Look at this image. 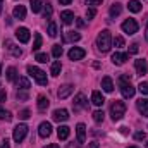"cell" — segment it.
I'll use <instances>...</instances> for the list:
<instances>
[{
    "mask_svg": "<svg viewBox=\"0 0 148 148\" xmlns=\"http://www.w3.org/2000/svg\"><path fill=\"white\" fill-rule=\"evenodd\" d=\"M14 17L16 19H19V21H23L24 17H26V9H24V5H16L14 7Z\"/></svg>",
    "mask_w": 148,
    "mask_h": 148,
    "instance_id": "obj_21",
    "label": "cell"
},
{
    "mask_svg": "<svg viewBox=\"0 0 148 148\" xmlns=\"http://www.w3.org/2000/svg\"><path fill=\"white\" fill-rule=\"evenodd\" d=\"M102 88H103V91H107V93H112V91H114V83H112V79L109 76H105V77L102 79Z\"/></svg>",
    "mask_w": 148,
    "mask_h": 148,
    "instance_id": "obj_23",
    "label": "cell"
},
{
    "mask_svg": "<svg viewBox=\"0 0 148 148\" xmlns=\"http://www.w3.org/2000/svg\"><path fill=\"white\" fill-rule=\"evenodd\" d=\"M74 91V86L73 84H62L59 90H57V97L60 98V100H64V98H67V97H71Z\"/></svg>",
    "mask_w": 148,
    "mask_h": 148,
    "instance_id": "obj_8",
    "label": "cell"
},
{
    "mask_svg": "<svg viewBox=\"0 0 148 148\" xmlns=\"http://www.w3.org/2000/svg\"><path fill=\"white\" fill-rule=\"evenodd\" d=\"M77 26H79V28H83V26H84V21H81V19H77Z\"/></svg>",
    "mask_w": 148,
    "mask_h": 148,
    "instance_id": "obj_50",
    "label": "cell"
},
{
    "mask_svg": "<svg viewBox=\"0 0 148 148\" xmlns=\"http://www.w3.org/2000/svg\"><path fill=\"white\" fill-rule=\"evenodd\" d=\"M147 148H148V143H147Z\"/></svg>",
    "mask_w": 148,
    "mask_h": 148,
    "instance_id": "obj_57",
    "label": "cell"
},
{
    "mask_svg": "<svg viewBox=\"0 0 148 148\" xmlns=\"http://www.w3.org/2000/svg\"><path fill=\"white\" fill-rule=\"evenodd\" d=\"M81 40V35L77 33V31H67V33H64V41L67 43V41H79Z\"/></svg>",
    "mask_w": 148,
    "mask_h": 148,
    "instance_id": "obj_24",
    "label": "cell"
},
{
    "mask_svg": "<svg viewBox=\"0 0 148 148\" xmlns=\"http://www.w3.org/2000/svg\"><path fill=\"white\" fill-rule=\"evenodd\" d=\"M48 36H50V38L57 36V24H55L53 21H50V23H48Z\"/></svg>",
    "mask_w": 148,
    "mask_h": 148,
    "instance_id": "obj_31",
    "label": "cell"
},
{
    "mask_svg": "<svg viewBox=\"0 0 148 148\" xmlns=\"http://www.w3.org/2000/svg\"><path fill=\"white\" fill-rule=\"evenodd\" d=\"M19 117H21V119H24V121H26V119H29V117H31V112L28 110V109H23V110L19 112Z\"/></svg>",
    "mask_w": 148,
    "mask_h": 148,
    "instance_id": "obj_40",
    "label": "cell"
},
{
    "mask_svg": "<svg viewBox=\"0 0 148 148\" xmlns=\"http://www.w3.org/2000/svg\"><path fill=\"white\" fill-rule=\"evenodd\" d=\"M0 148H10V143H9V140L5 138L3 141H2V145H0Z\"/></svg>",
    "mask_w": 148,
    "mask_h": 148,
    "instance_id": "obj_47",
    "label": "cell"
},
{
    "mask_svg": "<svg viewBox=\"0 0 148 148\" xmlns=\"http://www.w3.org/2000/svg\"><path fill=\"white\" fill-rule=\"evenodd\" d=\"M7 100V93H5V90H0V103H3Z\"/></svg>",
    "mask_w": 148,
    "mask_h": 148,
    "instance_id": "obj_44",
    "label": "cell"
},
{
    "mask_svg": "<svg viewBox=\"0 0 148 148\" xmlns=\"http://www.w3.org/2000/svg\"><path fill=\"white\" fill-rule=\"evenodd\" d=\"M73 109H74V112L88 109V102H86V97H84L83 93H77V95H76V98H74V102H73Z\"/></svg>",
    "mask_w": 148,
    "mask_h": 148,
    "instance_id": "obj_7",
    "label": "cell"
},
{
    "mask_svg": "<svg viewBox=\"0 0 148 148\" xmlns=\"http://www.w3.org/2000/svg\"><path fill=\"white\" fill-rule=\"evenodd\" d=\"M36 105H38V110H40V112H47L48 105H50V100H48L45 95H40V97H38Z\"/></svg>",
    "mask_w": 148,
    "mask_h": 148,
    "instance_id": "obj_17",
    "label": "cell"
},
{
    "mask_svg": "<svg viewBox=\"0 0 148 148\" xmlns=\"http://www.w3.org/2000/svg\"><path fill=\"white\" fill-rule=\"evenodd\" d=\"M67 55H69V59H71V60H81V59L86 55V52H84L83 48H79V47H73V48L69 50V53H67Z\"/></svg>",
    "mask_w": 148,
    "mask_h": 148,
    "instance_id": "obj_12",
    "label": "cell"
},
{
    "mask_svg": "<svg viewBox=\"0 0 148 148\" xmlns=\"http://www.w3.org/2000/svg\"><path fill=\"white\" fill-rule=\"evenodd\" d=\"M52 119L55 122H66L69 119V112L66 110V109H57V110H53V114H52Z\"/></svg>",
    "mask_w": 148,
    "mask_h": 148,
    "instance_id": "obj_10",
    "label": "cell"
},
{
    "mask_svg": "<svg viewBox=\"0 0 148 148\" xmlns=\"http://www.w3.org/2000/svg\"><path fill=\"white\" fill-rule=\"evenodd\" d=\"M127 9H129L131 12H140V10H141V3H140L138 0H129Z\"/></svg>",
    "mask_w": 148,
    "mask_h": 148,
    "instance_id": "obj_27",
    "label": "cell"
},
{
    "mask_svg": "<svg viewBox=\"0 0 148 148\" xmlns=\"http://www.w3.org/2000/svg\"><path fill=\"white\" fill-rule=\"evenodd\" d=\"M0 74H2V64H0Z\"/></svg>",
    "mask_w": 148,
    "mask_h": 148,
    "instance_id": "obj_55",
    "label": "cell"
},
{
    "mask_svg": "<svg viewBox=\"0 0 148 148\" xmlns=\"http://www.w3.org/2000/svg\"><path fill=\"white\" fill-rule=\"evenodd\" d=\"M0 121L10 122V121H12V114H10L9 110H5V109H2V107H0Z\"/></svg>",
    "mask_w": 148,
    "mask_h": 148,
    "instance_id": "obj_29",
    "label": "cell"
},
{
    "mask_svg": "<svg viewBox=\"0 0 148 148\" xmlns=\"http://www.w3.org/2000/svg\"><path fill=\"white\" fill-rule=\"evenodd\" d=\"M86 148H98V143H97V141H91V143H88Z\"/></svg>",
    "mask_w": 148,
    "mask_h": 148,
    "instance_id": "obj_48",
    "label": "cell"
},
{
    "mask_svg": "<svg viewBox=\"0 0 148 148\" xmlns=\"http://www.w3.org/2000/svg\"><path fill=\"white\" fill-rule=\"evenodd\" d=\"M76 134H77V143H79V145H83V143H84V140H86V126L79 122V124L76 126Z\"/></svg>",
    "mask_w": 148,
    "mask_h": 148,
    "instance_id": "obj_13",
    "label": "cell"
},
{
    "mask_svg": "<svg viewBox=\"0 0 148 148\" xmlns=\"http://www.w3.org/2000/svg\"><path fill=\"white\" fill-rule=\"evenodd\" d=\"M138 90L141 91V95H148V83L147 81H141V83L138 84Z\"/></svg>",
    "mask_w": 148,
    "mask_h": 148,
    "instance_id": "obj_37",
    "label": "cell"
},
{
    "mask_svg": "<svg viewBox=\"0 0 148 148\" xmlns=\"http://www.w3.org/2000/svg\"><path fill=\"white\" fill-rule=\"evenodd\" d=\"M3 47H5V48H7V50H9L14 57H19V55L23 53V52H21V48H17V47H16L10 40H5V41H3Z\"/></svg>",
    "mask_w": 148,
    "mask_h": 148,
    "instance_id": "obj_15",
    "label": "cell"
},
{
    "mask_svg": "<svg viewBox=\"0 0 148 148\" xmlns=\"http://www.w3.org/2000/svg\"><path fill=\"white\" fill-rule=\"evenodd\" d=\"M52 12H53V10H52V5H50L48 2H45V3H43V17H45V19H50V17H52Z\"/></svg>",
    "mask_w": 148,
    "mask_h": 148,
    "instance_id": "obj_30",
    "label": "cell"
},
{
    "mask_svg": "<svg viewBox=\"0 0 148 148\" xmlns=\"http://www.w3.org/2000/svg\"><path fill=\"white\" fill-rule=\"evenodd\" d=\"M103 102H105V98H103V95H102L100 91H93V93H91V103H93V105L102 107Z\"/></svg>",
    "mask_w": 148,
    "mask_h": 148,
    "instance_id": "obj_19",
    "label": "cell"
},
{
    "mask_svg": "<svg viewBox=\"0 0 148 148\" xmlns=\"http://www.w3.org/2000/svg\"><path fill=\"white\" fill-rule=\"evenodd\" d=\"M136 107H138V110H140V114L143 117H148V100L147 98H140L136 102Z\"/></svg>",
    "mask_w": 148,
    "mask_h": 148,
    "instance_id": "obj_16",
    "label": "cell"
},
{
    "mask_svg": "<svg viewBox=\"0 0 148 148\" xmlns=\"http://www.w3.org/2000/svg\"><path fill=\"white\" fill-rule=\"evenodd\" d=\"M16 38H17L21 43H28L29 38H31L29 29H28V28H17V29H16Z\"/></svg>",
    "mask_w": 148,
    "mask_h": 148,
    "instance_id": "obj_11",
    "label": "cell"
},
{
    "mask_svg": "<svg viewBox=\"0 0 148 148\" xmlns=\"http://www.w3.org/2000/svg\"><path fill=\"white\" fill-rule=\"evenodd\" d=\"M16 83H17V86H19L21 90H29V79H28V77L21 76V77L16 79Z\"/></svg>",
    "mask_w": 148,
    "mask_h": 148,
    "instance_id": "obj_26",
    "label": "cell"
},
{
    "mask_svg": "<svg viewBox=\"0 0 148 148\" xmlns=\"http://www.w3.org/2000/svg\"><path fill=\"white\" fill-rule=\"evenodd\" d=\"M126 114V103L121 102V100H114L110 107V115H112V121H121Z\"/></svg>",
    "mask_w": 148,
    "mask_h": 148,
    "instance_id": "obj_3",
    "label": "cell"
},
{
    "mask_svg": "<svg viewBox=\"0 0 148 148\" xmlns=\"http://www.w3.org/2000/svg\"><path fill=\"white\" fill-rule=\"evenodd\" d=\"M86 3H88V5H91V7H95V5H100V3H102V0H86Z\"/></svg>",
    "mask_w": 148,
    "mask_h": 148,
    "instance_id": "obj_45",
    "label": "cell"
},
{
    "mask_svg": "<svg viewBox=\"0 0 148 148\" xmlns=\"http://www.w3.org/2000/svg\"><path fill=\"white\" fill-rule=\"evenodd\" d=\"M60 19H62V24L69 26L74 19V12H71V10H62L60 12Z\"/></svg>",
    "mask_w": 148,
    "mask_h": 148,
    "instance_id": "obj_20",
    "label": "cell"
},
{
    "mask_svg": "<svg viewBox=\"0 0 148 148\" xmlns=\"http://www.w3.org/2000/svg\"><path fill=\"white\" fill-rule=\"evenodd\" d=\"M134 67H136V73L140 74V76H143V74L148 73V64L145 59H138L136 62H134Z\"/></svg>",
    "mask_w": 148,
    "mask_h": 148,
    "instance_id": "obj_14",
    "label": "cell"
},
{
    "mask_svg": "<svg viewBox=\"0 0 148 148\" xmlns=\"http://www.w3.org/2000/svg\"><path fill=\"white\" fill-rule=\"evenodd\" d=\"M122 12V5L119 3V2H115V3H112L110 10H109V14H110V17H117L119 14Z\"/></svg>",
    "mask_w": 148,
    "mask_h": 148,
    "instance_id": "obj_25",
    "label": "cell"
},
{
    "mask_svg": "<svg viewBox=\"0 0 148 148\" xmlns=\"http://www.w3.org/2000/svg\"><path fill=\"white\" fill-rule=\"evenodd\" d=\"M119 88H121V93H122V97L124 98H133L134 97V93H136V88L131 84V79H129V76L127 74H122L121 77H119Z\"/></svg>",
    "mask_w": 148,
    "mask_h": 148,
    "instance_id": "obj_2",
    "label": "cell"
},
{
    "mask_svg": "<svg viewBox=\"0 0 148 148\" xmlns=\"http://www.w3.org/2000/svg\"><path fill=\"white\" fill-rule=\"evenodd\" d=\"M7 79H9V81H16V79H17V71H16V67H9V69H7Z\"/></svg>",
    "mask_w": 148,
    "mask_h": 148,
    "instance_id": "obj_34",
    "label": "cell"
},
{
    "mask_svg": "<svg viewBox=\"0 0 148 148\" xmlns=\"http://www.w3.org/2000/svg\"><path fill=\"white\" fill-rule=\"evenodd\" d=\"M60 69H62L60 60H55V62L52 64V67H50V74H52V76H59V74H60Z\"/></svg>",
    "mask_w": 148,
    "mask_h": 148,
    "instance_id": "obj_28",
    "label": "cell"
},
{
    "mask_svg": "<svg viewBox=\"0 0 148 148\" xmlns=\"http://www.w3.org/2000/svg\"><path fill=\"white\" fill-rule=\"evenodd\" d=\"M38 134H40L41 138H48V136L52 134V124H50L48 121H43V122L38 126Z\"/></svg>",
    "mask_w": 148,
    "mask_h": 148,
    "instance_id": "obj_9",
    "label": "cell"
},
{
    "mask_svg": "<svg viewBox=\"0 0 148 148\" xmlns=\"http://www.w3.org/2000/svg\"><path fill=\"white\" fill-rule=\"evenodd\" d=\"M59 2H60V3H62V5H69V3H71V2H73V0H59Z\"/></svg>",
    "mask_w": 148,
    "mask_h": 148,
    "instance_id": "obj_49",
    "label": "cell"
},
{
    "mask_svg": "<svg viewBox=\"0 0 148 148\" xmlns=\"http://www.w3.org/2000/svg\"><path fill=\"white\" fill-rule=\"evenodd\" d=\"M28 74L36 81L38 84H41V86H45L47 83H48V79H47V74L43 73L41 69H38L36 66H28Z\"/></svg>",
    "mask_w": 148,
    "mask_h": 148,
    "instance_id": "obj_4",
    "label": "cell"
},
{
    "mask_svg": "<svg viewBox=\"0 0 148 148\" xmlns=\"http://www.w3.org/2000/svg\"><path fill=\"white\" fill-rule=\"evenodd\" d=\"M45 148H60V147H59V145H53V143H52V145H47Z\"/></svg>",
    "mask_w": 148,
    "mask_h": 148,
    "instance_id": "obj_52",
    "label": "cell"
},
{
    "mask_svg": "<svg viewBox=\"0 0 148 148\" xmlns=\"http://www.w3.org/2000/svg\"><path fill=\"white\" fill-rule=\"evenodd\" d=\"M69 133H71V129H69L67 126H59V127H57V136H59V140H67V138H69Z\"/></svg>",
    "mask_w": 148,
    "mask_h": 148,
    "instance_id": "obj_22",
    "label": "cell"
},
{
    "mask_svg": "<svg viewBox=\"0 0 148 148\" xmlns=\"http://www.w3.org/2000/svg\"><path fill=\"white\" fill-rule=\"evenodd\" d=\"M29 5H31V10H33V12H40L41 7H43V3H41L40 0H29Z\"/></svg>",
    "mask_w": 148,
    "mask_h": 148,
    "instance_id": "obj_32",
    "label": "cell"
},
{
    "mask_svg": "<svg viewBox=\"0 0 148 148\" xmlns=\"http://www.w3.org/2000/svg\"><path fill=\"white\" fill-rule=\"evenodd\" d=\"M126 60H127V53H121V52H115V53L112 55V62H114L115 66H122Z\"/></svg>",
    "mask_w": 148,
    "mask_h": 148,
    "instance_id": "obj_18",
    "label": "cell"
},
{
    "mask_svg": "<svg viewBox=\"0 0 148 148\" xmlns=\"http://www.w3.org/2000/svg\"><path fill=\"white\" fill-rule=\"evenodd\" d=\"M95 16H97V10H95V9H93V7H91V9H88V10H86V17H88V19H93V17H95Z\"/></svg>",
    "mask_w": 148,
    "mask_h": 148,
    "instance_id": "obj_42",
    "label": "cell"
},
{
    "mask_svg": "<svg viewBox=\"0 0 148 148\" xmlns=\"http://www.w3.org/2000/svg\"><path fill=\"white\" fill-rule=\"evenodd\" d=\"M134 140H138V141H143V140H147V133H143V131H138V133L134 134Z\"/></svg>",
    "mask_w": 148,
    "mask_h": 148,
    "instance_id": "obj_41",
    "label": "cell"
},
{
    "mask_svg": "<svg viewBox=\"0 0 148 148\" xmlns=\"http://www.w3.org/2000/svg\"><path fill=\"white\" fill-rule=\"evenodd\" d=\"M26 134H28V126H26V124H17V126L14 127L12 138H14L16 143H21V141L26 138Z\"/></svg>",
    "mask_w": 148,
    "mask_h": 148,
    "instance_id": "obj_5",
    "label": "cell"
},
{
    "mask_svg": "<svg viewBox=\"0 0 148 148\" xmlns=\"http://www.w3.org/2000/svg\"><path fill=\"white\" fill-rule=\"evenodd\" d=\"M112 47V35L109 29H102L97 36V48L102 53H107Z\"/></svg>",
    "mask_w": 148,
    "mask_h": 148,
    "instance_id": "obj_1",
    "label": "cell"
},
{
    "mask_svg": "<svg viewBox=\"0 0 148 148\" xmlns=\"http://www.w3.org/2000/svg\"><path fill=\"white\" fill-rule=\"evenodd\" d=\"M40 47H41V35L36 33V35H35V43H33V50L38 52V50H40Z\"/></svg>",
    "mask_w": 148,
    "mask_h": 148,
    "instance_id": "obj_36",
    "label": "cell"
},
{
    "mask_svg": "<svg viewBox=\"0 0 148 148\" xmlns=\"http://www.w3.org/2000/svg\"><path fill=\"white\" fill-rule=\"evenodd\" d=\"M145 40L148 41V23H147V28H145Z\"/></svg>",
    "mask_w": 148,
    "mask_h": 148,
    "instance_id": "obj_51",
    "label": "cell"
},
{
    "mask_svg": "<svg viewBox=\"0 0 148 148\" xmlns=\"http://www.w3.org/2000/svg\"><path fill=\"white\" fill-rule=\"evenodd\" d=\"M103 117H105V114H103V110H95L93 112V121L95 122H103Z\"/></svg>",
    "mask_w": 148,
    "mask_h": 148,
    "instance_id": "obj_33",
    "label": "cell"
},
{
    "mask_svg": "<svg viewBox=\"0 0 148 148\" xmlns=\"http://www.w3.org/2000/svg\"><path fill=\"white\" fill-rule=\"evenodd\" d=\"M122 31L124 33H127V35H134V33H138V23H136V19H126L124 23H122Z\"/></svg>",
    "mask_w": 148,
    "mask_h": 148,
    "instance_id": "obj_6",
    "label": "cell"
},
{
    "mask_svg": "<svg viewBox=\"0 0 148 148\" xmlns=\"http://www.w3.org/2000/svg\"><path fill=\"white\" fill-rule=\"evenodd\" d=\"M129 148H138V147H129Z\"/></svg>",
    "mask_w": 148,
    "mask_h": 148,
    "instance_id": "obj_56",
    "label": "cell"
},
{
    "mask_svg": "<svg viewBox=\"0 0 148 148\" xmlns=\"http://www.w3.org/2000/svg\"><path fill=\"white\" fill-rule=\"evenodd\" d=\"M121 133L122 134H127V127H121Z\"/></svg>",
    "mask_w": 148,
    "mask_h": 148,
    "instance_id": "obj_53",
    "label": "cell"
},
{
    "mask_svg": "<svg viewBox=\"0 0 148 148\" xmlns=\"http://www.w3.org/2000/svg\"><path fill=\"white\" fill-rule=\"evenodd\" d=\"M52 55H53L55 59H60V57H62V47H60V45H53V48H52Z\"/></svg>",
    "mask_w": 148,
    "mask_h": 148,
    "instance_id": "obj_35",
    "label": "cell"
},
{
    "mask_svg": "<svg viewBox=\"0 0 148 148\" xmlns=\"http://www.w3.org/2000/svg\"><path fill=\"white\" fill-rule=\"evenodd\" d=\"M2 5H3V0H0V12H2Z\"/></svg>",
    "mask_w": 148,
    "mask_h": 148,
    "instance_id": "obj_54",
    "label": "cell"
},
{
    "mask_svg": "<svg viewBox=\"0 0 148 148\" xmlns=\"http://www.w3.org/2000/svg\"><path fill=\"white\" fill-rule=\"evenodd\" d=\"M112 43H114L117 48H121V47H124V38L122 36H115L114 40H112Z\"/></svg>",
    "mask_w": 148,
    "mask_h": 148,
    "instance_id": "obj_38",
    "label": "cell"
},
{
    "mask_svg": "<svg viewBox=\"0 0 148 148\" xmlns=\"http://www.w3.org/2000/svg\"><path fill=\"white\" fill-rule=\"evenodd\" d=\"M16 97H17V100H28V93H19V91H17Z\"/></svg>",
    "mask_w": 148,
    "mask_h": 148,
    "instance_id": "obj_46",
    "label": "cell"
},
{
    "mask_svg": "<svg viewBox=\"0 0 148 148\" xmlns=\"http://www.w3.org/2000/svg\"><path fill=\"white\" fill-rule=\"evenodd\" d=\"M35 59H36L38 62H41V64L48 62V55H47V53H36V57H35Z\"/></svg>",
    "mask_w": 148,
    "mask_h": 148,
    "instance_id": "obj_39",
    "label": "cell"
},
{
    "mask_svg": "<svg viewBox=\"0 0 148 148\" xmlns=\"http://www.w3.org/2000/svg\"><path fill=\"white\" fill-rule=\"evenodd\" d=\"M138 50H140V47H138V43H133V45L129 47V53H138Z\"/></svg>",
    "mask_w": 148,
    "mask_h": 148,
    "instance_id": "obj_43",
    "label": "cell"
}]
</instances>
